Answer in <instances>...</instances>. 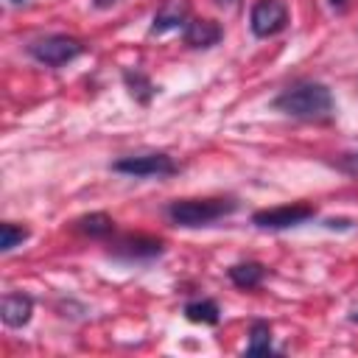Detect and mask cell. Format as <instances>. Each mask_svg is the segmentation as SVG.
<instances>
[{"label": "cell", "mask_w": 358, "mask_h": 358, "mask_svg": "<svg viewBox=\"0 0 358 358\" xmlns=\"http://www.w3.org/2000/svg\"><path fill=\"white\" fill-rule=\"evenodd\" d=\"M271 109L288 117H296V120H330L336 112V101L327 84L302 78V81L288 84L282 92H277L271 98Z\"/></svg>", "instance_id": "cell-1"}, {"label": "cell", "mask_w": 358, "mask_h": 358, "mask_svg": "<svg viewBox=\"0 0 358 358\" xmlns=\"http://www.w3.org/2000/svg\"><path fill=\"white\" fill-rule=\"evenodd\" d=\"M238 199H173L165 204V215L173 227L182 229H199V227H210L221 218H229L232 213H238Z\"/></svg>", "instance_id": "cell-2"}, {"label": "cell", "mask_w": 358, "mask_h": 358, "mask_svg": "<svg viewBox=\"0 0 358 358\" xmlns=\"http://www.w3.org/2000/svg\"><path fill=\"white\" fill-rule=\"evenodd\" d=\"M28 56L36 62V64H45V67H64L70 62H76L87 45L70 34H45V36H36L28 42Z\"/></svg>", "instance_id": "cell-3"}, {"label": "cell", "mask_w": 358, "mask_h": 358, "mask_svg": "<svg viewBox=\"0 0 358 358\" xmlns=\"http://www.w3.org/2000/svg\"><path fill=\"white\" fill-rule=\"evenodd\" d=\"M109 171L134 176V179H168L179 173V162L165 151H140V154H126L109 162Z\"/></svg>", "instance_id": "cell-4"}, {"label": "cell", "mask_w": 358, "mask_h": 358, "mask_svg": "<svg viewBox=\"0 0 358 358\" xmlns=\"http://www.w3.org/2000/svg\"><path fill=\"white\" fill-rule=\"evenodd\" d=\"M109 255L120 263H151L157 257L165 255V241L162 238H154V235H120L115 241H109Z\"/></svg>", "instance_id": "cell-5"}, {"label": "cell", "mask_w": 358, "mask_h": 358, "mask_svg": "<svg viewBox=\"0 0 358 358\" xmlns=\"http://www.w3.org/2000/svg\"><path fill=\"white\" fill-rule=\"evenodd\" d=\"M316 218V207L296 201V204H280V207H268V210H257L252 213V224L257 229H268V232H280V229H294L302 227L308 221Z\"/></svg>", "instance_id": "cell-6"}, {"label": "cell", "mask_w": 358, "mask_h": 358, "mask_svg": "<svg viewBox=\"0 0 358 358\" xmlns=\"http://www.w3.org/2000/svg\"><path fill=\"white\" fill-rule=\"evenodd\" d=\"M288 6L285 0H257L249 11V28L257 39H268V36H277L288 28Z\"/></svg>", "instance_id": "cell-7"}, {"label": "cell", "mask_w": 358, "mask_h": 358, "mask_svg": "<svg viewBox=\"0 0 358 358\" xmlns=\"http://www.w3.org/2000/svg\"><path fill=\"white\" fill-rule=\"evenodd\" d=\"M221 39H224V28H221V22H215L210 17H193L182 28V42L187 48H193V50L215 48Z\"/></svg>", "instance_id": "cell-8"}, {"label": "cell", "mask_w": 358, "mask_h": 358, "mask_svg": "<svg viewBox=\"0 0 358 358\" xmlns=\"http://www.w3.org/2000/svg\"><path fill=\"white\" fill-rule=\"evenodd\" d=\"M34 316V296L25 291H8L0 302V319L6 327H25Z\"/></svg>", "instance_id": "cell-9"}, {"label": "cell", "mask_w": 358, "mask_h": 358, "mask_svg": "<svg viewBox=\"0 0 358 358\" xmlns=\"http://www.w3.org/2000/svg\"><path fill=\"white\" fill-rule=\"evenodd\" d=\"M227 277L235 288L241 291H255L263 285V280L268 277V266L260 260H243V263H232L227 268Z\"/></svg>", "instance_id": "cell-10"}, {"label": "cell", "mask_w": 358, "mask_h": 358, "mask_svg": "<svg viewBox=\"0 0 358 358\" xmlns=\"http://www.w3.org/2000/svg\"><path fill=\"white\" fill-rule=\"evenodd\" d=\"M185 25H187V3L185 0H165L157 8L148 34H168V31L185 28Z\"/></svg>", "instance_id": "cell-11"}, {"label": "cell", "mask_w": 358, "mask_h": 358, "mask_svg": "<svg viewBox=\"0 0 358 358\" xmlns=\"http://www.w3.org/2000/svg\"><path fill=\"white\" fill-rule=\"evenodd\" d=\"M73 229L90 241H109L115 235V218L109 213H84L73 221Z\"/></svg>", "instance_id": "cell-12"}, {"label": "cell", "mask_w": 358, "mask_h": 358, "mask_svg": "<svg viewBox=\"0 0 358 358\" xmlns=\"http://www.w3.org/2000/svg\"><path fill=\"white\" fill-rule=\"evenodd\" d=\"M123 87L129 90V95L140 103V106H148L157 95V84L140 70V67H126L123 70Z\"/></svg>", "instance_id": "cell-13"}, {"label": "cell", "mask_w": 358, "mask_h": 358, "mask_svg": "<svg viewBox=\"0 0 358 358\" xmlns=\"http://www.w3.org/2000/svg\"><path fill=\"white\" fill-rule=\"evenodd\" d=\"M182 313H185V319L193 322V324L215 327V324L221 322V308H218V302H215V299H207V296H204V299H190V302H185Z\"/></svg>", "instance_id": "cell-14"}, {"label": "cell", "mask_w": 358, "mask_h": 358, "mask_svg": "<svg viewBox=\"0 0 358 358\" xmlns=\"http://www.w3.org/2000/svg\"><path fill=\"white\" fill-rule=\"evenodd\" d=\"M274 336H271V324L263 319H255L249 324V341H246V355H271L274 352Z\"/></svg>", "instance_id": "cell-15"}, {"label": "cell", "mask_w": 358, "mask_h": 358, "mask_svg": "<svg viewBox=\"0 0 358 358\" xmlns=\"http://www.w3.org/2000/svg\"><path fill=\"white\" fill-rule=\"evenodd\" d=\"M28 238H31V229H28V227H20V224H14V221H3V224H0V252H3V255L14 252V249L22 246Z\"/></svg>", "instance_id": "cell-16"}, {"label": "cell", "mask_w": 358, "mask_h": 358, "mask_svg": "<svg viewBox=\"0 0 358 358\" xmlns=\"http://www.w3.org/2000/svg\"><path fill=\"white\" fill-rule=\"evenodd\" d=\"M333 165H336L341 173H347V176L358 179V148H355V151H344Z\"/></svg>", "instance_id": "cell-17"}, {"label": "cell", "mask_w": 358, "mask_h": 358, "mask_svg": "<svg viewBox=\"0 0 358 358\" xmlns=\"http://www.w3.org/2000/svg\"><path fill=\"white\" fill-rule=\"evenodd\" d=\"M324 227H327V229H352L355 224H352L350 218H327Z\"/></svg>", "instance_id": "cell-18"}, {"label": "cell", "mask_w": 358, "mask_h": 358, "mask_svg": "<svg viewBox=\"0 0 358 358\" xmlns=\"http://www.w3.org/2000/svg\"><path fill=\"white\" fill-rule=\"evenodd\" d=\"M120 0H92V6L98 8V11H106V8H115Z\"/></svg>", "instance_id": "cell-19"}, {"label": "cell", "mask_w": 358, "mask_h": 358, "mask_svg": "<svg viewBox=\"0 0 358 358\" xmlns=\"http://www.w3.org/2000/svg\"><path fill=\"white\" fill-rule=\"evenodd\" d=\"M218 8H238L241 6V0H213Z\"/></svg>", "instance_id": "cell-20"}, {"label": "cell", "mask_w": 358, "mask_h": 358, "mask_svg": "<svg viewBox=\"0 0 358 358\" xmlns=\"http://www.w3.org/2000/svg\"><path fill=\"white\" fill-rule=\"evenodd\" d=\"M330 3V8H336V11H341L344 6H347V0H327Z\"/></svg>", "instance_id": "cell-21"}, {"label": "cell", "mask_w": 358, "mask_h": 358, "mask_svg": "<svg viewBox=\"0 0 358 358\" xmlns=\"http://www.w3.org/2000/svg\"><path fill=\"white\" fill-rule=\"evenodd\" d=\"M350 322H352V324H358V310H352V313H350Z\"/></svg>", "instance_id": "cell-22"}, {"label": "cell", "mask_w": 358, "mask_h": 358, "mask_svg": "<svg viewBox=\"0 0 358 358\" xmlns=\"http://www.w3.org/2000/svg\"><path fill=\"white\" fill-rule=\"evenodd\" d=\"M11 3H25V0H11Z\"/></svg>", "instance_id": "cell-23"}]
</instances>
